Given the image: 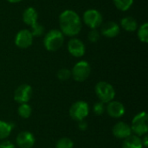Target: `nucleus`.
Here are the masks:
<instances>
[{
	"instance_id": "4be33fe9",
	"label": "nucleus",
	"mask_w": 148,
	"mask_h": 148,
	"mask_svg": "<svg viewBox=\"0 0 148 148\" xmlns=\"http://www.w3.org/2000/svg\"><path fill=\"white\" fill-rule=\"evenodd\" d=\"M74 147V142L71 139L64 137L60 139L56 144V148H73Z\"/></svg>"
},
{
	"instance_id": "aec40b11",
	"label": "nucleus",
	"mask_w": 148,
	"mask_h": 148,
	"mask_svg": "<svg viewBox=\"0 0 148 148\" xmlns=\"http://www.w3.org/2000/svg\"><path fill=\"white\" fill-rule=\"evenodd\" d=\"M12 131L11 124L0 121V140L6 139Z\"/></svg>"
},
{
	"instance_id": "6ab92c4d",
	"label": "nucleus",
	"mask_w": 148,
	"mask_h": 148,
	"mask_svg": "<svg viewBox=\"0 0 148 148\" xmlns=\"http://www.w3.org/2000/svg\"><path fill=\"white\" fill-rule=\"evenodd\" d=\"M134 1V0H113L114 6L121 11L128 10L132 7Z\"/></svg>"
},
{
	"instance_id": "39448f33",
	"label": "nucleus",
	"mask_w": 148,
	"mask_h": 148,
	"mask_svg": "<svg viewBox=\"0 0 148 148\" xmlns=\"http://www.w3.org/2000/svg\"><path fill=\"white\" fill-rule=\"evenodd\" d=\"M91 73L90 64L86 61H80L75 64L72 69L71 75L75 81L82 82L88 78Z\"/></svg>"
},
{
	"instance_id": "c756f323",
	"label": "nucleus",
	"mask_w": 148,
	"mask_h": 148,
	"mask_svg": "<svg viewBox=\"0 0 148 148\" xmlns=\"http://www.w3.org/2000/svg\"><path fill=\"white\" fill-rule=\"evenodd\" d=\"M9 3H19V2H21V1H23V0H7Z\"/></svg>"
},
{
	"instance_id": "b1692460",
	"label": "nucleus",
	"mask_w": 148,
	"mask_h": 148,
	"mask_svg": "<svg viewBox=\"0 0 148 148\" xmlns=\"http://www.w3.org/2000/svg\"><path fill=\"white\" fill-rule=\"evenodd\" d=\"M57 78L60 80V81H68L70 77H71V71L68 69H61L60 70H58L57 72Z\"/></svg>"
},
{
	"instance_id": "0eeeda50",
	"label": "nucleus",
	"mask_w": 148,
	"mask_h": 148,
	"mask_svg": "<svg viewBox=\"0 0 148 148\" xmlns=\"http://www.w3.org/2000/svg\"><path fill=\"white\" fill-rule=\"evenodd\" d=\"M89 114V107L86 101H75L69 108V115L70 117L76 121H83Z\"/></svg>"
},
{
	"instance_id": "1a4fd4ad",
	"label": "nucleus",
	"mask_w": 148,
	"mask_h": 148,
	"mask_svg": "<svg viewBox=\"0 0 148 148\" xmlns=\"http://www.w3.org/2000/svg\"><path fill=\"white\" fill-rule=\"evenodd\" d=\"M32 95V88L28 84L20 85L14 92V100L19 104L27 103Z\"/></svg>"
},
{
	"instance_id": "2eb2a0df",
	"label": "nucleus",
	"mask_w": 148,
	"mask_h": 148,
	"mask_svg": "<svg viewBox=\"0 0 148 148\" xmlns=\"http://www.w3.org/2000/svg\"><path fill=\"white\" fill-rule=\"evenodd\" d=\"M38 14L34 7H28L23 13V21L28 26H32L37 23Z\"/></svg>"
},
{
	"instance_id": "a211bd4d",
	"label": "nucleus",
	"mask_w": 148,
	"mask_h": 148,
	"mask_svg": "<svg viewBox=\"0 0 148 148\" xmlns=\"http://www.w3.org/2000/svg\"><path fill=\"white\" fill-rule=\"evenodd\" d=\"M138 38L141 42H148V23H144L140 27H138Z\"/></svg>"
},
{
	"instance_id": "a878e982",
	"label": "nucleus",
	"mask_w": 148,
	"mask_h": 148,
	"mask_svg": "<svg viewBox=\"0 0 148 148\" xmlns=\"http://www.w3.org/2000/svg\"><path fill=\"white\" fill-rule=\"evenodd\" d=\"M100 36H101V33L99 32V30L97 29H91L89 32H88V40L91 42H96L99 41L100 39Z\"/></svg>"
},
{
	"instance_id": "7ed1b4c3",
	"label": "nucleus",
	"mask_w": 148,
	"mask_h": 148,
	"mask_svg": "<svg viewBox=\"0 0 148 148\" xmlns=\"http://www.w3.org/2000/svg\"><path fill=\"white\" fill-rule=\"evenodd\" d=\"M95 90L100 101L104 103H108L111 101H114L115 97V90L114 87L107 82H99L95 85Z\"/></svg>"
},
{
	"instance_id": "20e7f679",
	"label": "nucleus",
	"mask_w": 148,
	"mask_h": 148,
	"mask_svg": "<svg viewBox=\"0 0 148 148\" xmlns=\"http://www.w3.org/2000/svg\"><path fill=\"white\" fill-rule=\"evenodd\" d=\"M132 133L138 136H142L147 134L148 131V116L146 112H140L137 114L131 124Z\"/></svg>"
},
{
	"instance_id": "f8f14e48",
	"label": "nucleus",
	"mask_w": 148,
	"mask_h": 148,
	"mask_svg": "<svg viewBox=\"0 0 148 148\" xmlns=\"http://www.w3.org/2000/svg\"><path fill=\"white\" fill-rule=\"evenodd\" d=\"M106 111L108 114L112 118H121L125 114V107L124 105L117 101H111L108 103V106L106 107Z\"/></svg>"
},
{
	"instance_id": "412c9836",
	"label": "nucleus",
	"mask_w": 148,
	"mask_h": 148,
	"mask_svg": "<svg viewBox=\"0 0 148 148\" xmlns=\"http://www.w3.org/2000/svg\"><path fill=\"white\" fill-rule=\"evenodd\" d=\"M17 112L21 118L28 119L31 115L32 109H31V107L28 103H23V104H20V106L17 109Z\"/></svg>"
},
{
	"instance_id": "5701e85b",
	"label": "nucleus",
	"mask_w": 148,
	"mask_h": 148,
	"mask_svg": "<svg viewBox=\"0 0 148 148\" xmlns=\"http://www.w3.org/2000/svg\"><path fill=\"white\" fill-rule=\"evenodd\" d=\"M30 27H31L30 32L33 36H41L44 33V27L38 23H36Z\"/></svg>"
},
{
	"instance_id": "cd10ccee",
	"label": "nucleus",
	"mask_w": 148,
	"mask_h": 148,
	"mask_svg": "<svg viewBox=\"0 0 148 148\" xmlns=\"http://www.w3.org/2000/svg\"><path fill=\"white\" fill-rule=\"evenodd\" d=\"M78 128H79L80 130H82V131L86 130V129L88 128V124H87V122L84 121V120H83V121H78Z\"/></svg>"
},
{
	"instance_id": "9b49d317",
	"label": "nucleus",
	"mask_w": 148,
	"mask_h": 148,
	"mask_svg": "<svg viewBox=\"0 0 148 148\" xmlns=\"http://www.w3.org/2000/svg\"><path fill=\"white\" fill-rule=\"evenodd\" d=\"M16 141L20 148H31L35 145L36 138L32 133L23 131L17 134Z\"/></svg>"
},
{
	"instance_id": "393cba45",
	"label": "nucleus",
	"mask_w": 148,
	"mask_h": 148,
	"mask_svg": "<svg viewBox=\"0 0 148 148\" xmlns=\"http://www.w3.org/2000/svg\"><path fill=\"white\" fill-rule=\"evenodd\" d=\"M93 110H94V113H95L96 115H102V114L105 113V111H106L105 103L102 102V101H98V102H96V103L94 105Z\"/></svg>"
},
{
	"instance_id": "c85d7f7f",
	"label": "nucleus",
	"mask_w": 148,
	"mask_h": 148,
	"mask_svg": "<svg viewBox=\"0 0 148 148\" xmlns=\"http://www.w3.org/2000/svg\"><path fill=\"white\" fill-rule=\"evenodd\" d=\"M141 142L143 145V147H147L148 146V136L147 134H145L143 139H141Z\"/></svg>"
},
{
	"instance_id": "ddd939ff",
	"label": "nucleus",
	"mask_w": 148,
	"mask_h": 148,
	"mask_svg": "<svg viewBox=\"0 0 148 148\" xmlns=\"http://www.w3.org/2000/svg\"><path fill=\"white\" fill-rule=\"evenodd\" d=\"M121 31L120 25L113 21H108L105 23L101 29V34L108 38H114L116 37Z\"/></svg>"
},
{
	"instance_id": "9d476101",
	"label": "nucleus",
	"mask_w": 148,
	"mask_h": 148,
	"mask_svg": "<svg viewBox=\"0 0 148 148\" xmlns=\"http://www.w3.org/2000/svg\"><path fill=\"white\" fill-rule=\"evenodd\" d=\"M68 50L75 57H82L86 52L84 42L78 38H71L68 42Z\"/></svg>"
},
{
	"instance_id": "bb28decb",
	"label": "nucleus",
	"mask_w": 148,
	"mask_h": 148,
	"mask_svg": "<svg viewBox=\"0 0 148 148\" xmlns=\"http://www.w3.org/2000/svg\"><path fill=\"white\" fill-rule=\"evenodd\" d=\"M0 148H15V145L9 140H6L0 143Z\"/></svg>"
},
{
	"instance_id": "f3484780",
	"label": "nucleus",
	"mask_w": 148,
	"mask_h": 148,
	"mask_svg": "<svg viewBox=\"0 0 148 148\" xmlns=\"http://www.w3.org/2000/svg\"><path fill=\"white\" fill-rule=\"evenodd\" d=\"M122 148H143L141 139L138 135L131 134L127 138L124 139Z\"/></svg>"
},
{
	"instance_id": "f257e3e1",
	"label": "nucleus",
	"mask_w": 148,
	"mask_h": 148,
	"mask_svg": "<svg viewBox=\"0 0 148 148\" xmlns=\"http://www.w3.org/2000/svg\"><path fill=\"white\" fill-rule=\"evenodd\" d=\"M61 32L67 36L74 37L82 30V20L78 13L72 10H65L59 16Z\"/></svg>"
},
{
	"instance_id": "dca6fc26",
	"label": "nucleus",
	"mask_w": 148,
	"mask_h": 148,
	"mask_svg": "<svg viewBox=\"0 0 148 148\" xmlns=\"http://www.w3.org/2000/svg\"><path fill=\"white\" fill-rule=\"evenodd\" d=\"M121 26L123 29L127 32H134L138 29V23L133 16H127L121 20Z\"/></svg>"
},
{
	"instance_id": "f03ea898",
	"label": "nucleus",
	"mask_w": 148,
	"mask_h": 148,
	"mask_svg": "<svg viewBox=\"0 0 148 148\" xmlns=\"http://www.w3.org/2000/svg\"><path fill=\"white\" fill-rule=\"evenodd\" d=\"M64 42V35L58 29L49 30L43 38L44 48L50 52L58 50Z\"/></svg>"
},
{
	"instance_id": "4468645a",
	"label": "nucleus",
	"mask_w": 148,
	"mask_h": 148,
	"mask_svg": "<svg viewBox=\"0 0 148 148\" xmlns=\"http://www.w3.org/2000/svg\"><path fill=\"white\" fill-rule=\"evenodd\" d=\"M132 130L130 125L127 123L120 121L117 122L113 127V134L114 137L120 140H124L132 134Z\"/></svg>"
},
{
	"instance_id": "6e6552de",
	"label": "nucleus",
	"mask_w": 148,
	"mask_h": 148,
	"mask_svg": "<svg viewBox=\"0 0 148 148\" xmlns=\"http://www.w3.org/2000/svg\"><path fill=\"white\" fill-rule=\"evenodd\" d=\"M33 38L29 29H21L15 36V44L19 49H27L32 45Z\"/></svg>"
},
{
	"instance_id": "423d86ee",
	"label": "nucleus",
	"mask_w": 148,
	"mask_h": 148,
	"mask_svg": "<svg viewBox=\"0 0 148 148\" xmlns=\"http://www.w3.org/2000/svg\"><path fill=\"white\" fill-rule=\"evenodd\" d=\"M82 20L84 23L91 29H95L102 24L103 16L99 10L95 9H89L83 13Z\"/></svg>"
}]
</instances>
